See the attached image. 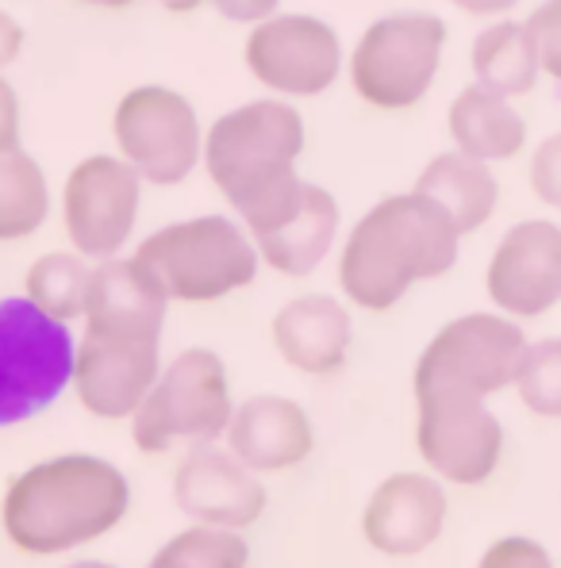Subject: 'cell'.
I'll list each match as a JSON object with an SVG mask.
<instances>
[{"label": "cell", "instance_id": "6da1fadb", "mask_svg": "<svg viewBox=\"0 0 561 568\" xmlns=\"http://www.w3.org/2000/svg\"><path fill=\"white\" fill-rule=\"evenodd\" d=\"M308 146V123L292 100L254 97L220 112L204 131V178L228 200L250 235L281 227L297 212L308 181L300 158Z\"/></svg>", "mask_w": 561, "mask_h": 568}, {"label": "cell", "instance_id": "7a4b0ae2", "mask_svg": "<svg viewBox=\"0 0 561 568\" xmlns=\"http://www.w3.org/2000/svg\"><path fill=\"white\" fill-rule=\"evenodd\" d=\"M462 254V231L423 192H389L365 207L334 250L339 296L384 315L423 281L447 277Z\"/></svg>", "mask_w": 561, "mask_h": 568}, {"label": "cell", "instance_id": "3957f363", "mask_svg": "<svg viewBox=\"0 0 561 568\" xmlns=\"http://www.w3.org/2000/svg\"><path fill=\"white\" fill-rule=\"evenodd\" d=\"M131 484L97 454H58L16 473L0 499L4 538L28 557H58L100 541L128 519Z\"/></svg>", "mask_w": 561, "mask_h": 568}, {"label": "cell", "instance_id": "277c9868", "mask_svg": "<svg viewBox=\"0 0 561 568\" xmlns=\"http://www.w3.org/2000/svg\"><path fill=\"white\" fill-rule=\"evenodd\" d=\"M131 257L158 281L170 304H220L234 292L250 288L262 270L254 235L239 215L204 212L154 227L136 242Z\"/></svg>", "mask_w": 561, "mask_h": 568}, {"label": "cell", "instance_id": "5b68a950", "mask_svg": "<svg viewBox=\"0 0 561 568\" xmlns=\"http://www.w3.org/2000/svg\"><path fill=\"white\" fill-rule=\"evenodd\" d=\"M447 43L450 28L442 16L420 12V8L384 12L365 23L354 47H347L342 81L370 112H415L439 81Z\"/></svg>", "mask_w": 561, "mask_h": 568}, {"label": "cell", "instance_id": "8992f818", "mask_svg": "<svg viewBox=\"0 0 561 568\" xmlns=\"http://www.w3.org/2000/svg\"><path fill=\"white\" fill-rule=\"evenodd\" d=\"M234 415L228 365L216 349L186 346L162 362L154 388L131 415V442L139 454H170L173 446L223 442Z\"/></svg>", "mask_w": 561, "mask_h": 568}, {"label": "cell", "instance_id": "52a82bcc", "mask_svg": "<svg viewBox=\"0 0 561 568\" xmlns=\"http://www.w3.org/2000/svg\"><path fill=\"white\" fill-rule=\"evenodd\" d=\"M531 338L504 312H465L442 323L420 349L412 396H477L492 399L512 388Z\"/></svg>", "mask_w": 561, "mask_h": 568}, {"label": "cell", "instance_id": "ba28073f", "mask_svg": "<svg viewBox=\"0 0 561 568\" xmlns=\"http://www.w3.org/2000/svg\"><path fill=\"white\" fill-rule=\"evenodd\" d=\"M204 131L197 104L162 81L131 85L108 120L112 150L147 181V189L186 185L204 162Z\"/></svg>", "mask_w": 561, "mask_h": 568}, {"label": "cell", "instance_id": "9c48e42d", "mask_svg": "<svg viewBox=\"0 0 561 568\" xmlns=\"http://www.w3.org/2000/svg\"><path fill=\"white\" fill-rule=\"evenodd\" d=\"M70 323L50 320L28 296H0V426L28 423L54 407L73 381Z\"/></svg>", "mask_w": 561, "mask_h": 568}, {"label": "cell", "instance_id": "30bf717a", "mask_svg": "<svg viewBox=\"0 0 561 568\" xmlns=\"http://www.w3.org/2000/svg\"><path fill=\"white\" fill-rule=\"evenodd\" d=\"M242 65L254 85L281 100H320L347 78V43L339 28L315 12H273L247 28Z\"/></svg>", "mask_w": 561, "mask_h": 568}, {"label": "cell", "instance_id": "8fae6325", "mask_svg": "<svg viewBox=\"0 0 561 568\" xmlns=\"http://www.w3.org/2000/svg\"><path fill=\"white\" fill-rule=\"evenodd\" d=\"M142 192L147 181L116 150L78 158L58 192L66 242L89 262L120 257L139 231Z\"/></svg>", "mask_w": 561, "mask_h": 568}, {"label": "cell", "instance_id": "7c38bea8", "mask_svg": "<svg viewBox=\"0 0 561 568\" xmlns=\"http://www.w3.org/2000/svg\"><path fill=\"white\" fill-rule=\"evenodd\" d=\"M415 449L427 473L442 484L477 488L500 469L504 423L477 396H420L415 399Z\"/></svg>", "mask_w": 561, "mask_h": 568}, {"label": "cell", "instance_id": "4fadbf2b", "mask_svg": "<svg viewBox=\"0 0 561 568\" xmlns=\"http://www.w3.org/2000/svg\"><path fill=\"white\" fill-rule=\"evenodd\" d=\"M492 307L512 320H542L561 307V223L519 220L497 239L484 265Z\"/></svg>", "mask_w": 561, "mask_h": 568}, {"label": "cell", "instance_id": "5bb4252c", "mask_svg": "<svg viewBox=\"0 0 561 568\" xmlns=\"http://www.w3.org/2000/svg\"><path fill=\"white\" fill-rule=\"evenodd\" d=\"M162 373V338H123L86 331L73 354L70 392L93 419L131 423Z\"/></svg>", "mask_w": 561, "mask_h": 568}, {"label": "cell", "instance_id": "9a60e30c", "mask_svg": "<svg viewBox=\"0 0 561 568\" xmlns=\"http://www.w3.org/2000/svg\"><path fill=\"white\" fill-rule=\"evenodd\" d=\"M173 507L186 519L220 530H250L266 515V484L223 442L189 446L173 469Z\"/></svg>", "mask_w": 561, "mask_h": 568}, {"label": "cell", "instance_id": "2e32d148", "mask_svg": "<svg viewBox=\"0 0 561 568\" xmlns=\"http://www.w3.org/2000/svg\"><path fill=\"white\" fill-rule=\"evenodd\" d=\"M450 519L447 484L434 473H389L362 507V538L381 557H420L442 538Z\"/></svg>", "mask_w": 561, "mask_h": 568}, {"label": "cell", "instance_id": "e0dca14e", "mask_svg": "<svg viewBox=\"0 0 561 568\" xmlns=\"http://www.w3.org/2000/svg\"><path fill=\"white\" fill-rule=\"evenodd\" d=\"M270 342L281 362L300 377H334L347 369L354 346V315L342 296L300 292L273 312Z\"/></svg>", "mask_w": 561, "mask_h": 568}, {"label": "cell", "instance_id": "ac0fdd59", "mask_svg": "<svg viewBox=\"0 0 561 568\" xmlns=\"http://www.w3.org/2000/svg\"><path fill=\"white\" fill-rule=\"evenodd\" d=\"M223 446L258 476L289 473L315 454V423L297 399L258 392L234 404Z\"/></svg>", "mask_w": 561, "mask_h": 568}, {"label": "cell", "instance_id": "d6986e66", "mask_svg": "<svg viewBox=\"0 0 561 568\" xmlns=\"http://www.w3.org/2000/svg\"><path fill=\"white\" fill-rule=\"evenodd\" d=\"M170 296L131 254L97 262L86 304V331L123 338H162Z\"/></svg>", "mask_w": 561, "mask_h": 568}, {"label": "cell", "instance_id": "ffe728a7", "mask_svg": "<svg viewBox=\"0 0 561 568\" xmlns=\"http://www.w3.org/2000/svg\"><path fill=\"white\" fill-rule=\"evenodd\" d=\"M342 242V207L331 189L308 181L297 212L281 227L254 239L262 265L289 281H304L320 270Z\"/></svg>", "mask_w": 561, "mask_h": 568}, {"label": "cell", "instance_id": "44dd1931", "mask_svg": "<svg viewBox=\"0 0 561 568\" xmlns=\"http://www.w3.org/2000/svg\"><path fill=\"white\" fill-rule=\"evenodd\" d=\"M447 135L450 146L462 150L469 158H481V162H512L527 150V120L523 112L508 97L492 93V89L469 85L450 100L447 108Z\"/></svg>", "mask_w": 561, "mask_h": 568}, {"label": "cell", "instance_id": "7402d4cb", "mask_svg": "<svg viewBox=\"0 0 561 568\" xmlns=\"http://www.w3.org/2000/svg\"><path fill=\"white\" fill-rule=\"evenodd\" d=\"M412 189L423 192L427 200H434L454 220L462 239L489 227V220L500 207V181L492 173V165L481 162V158H469L454 146L434 154L420 170Z\"/></svg>", "mask_w": 561, "mask_h": 568}, {"label": "cell", "instance_id": "603a6c76", "mask_svg": "<svg viewBox=\"0 0 561 568\" xmlns=\"http://www.w3.org/2000/svg\"><path fill=\"white\" fill-rule=\"evenodd\" d=\"M469 70L473 81L492 93L515 100L527 97L542 78L539 43L527 20H489V28L477 31L473 47H469Z\"/></svg>", "mask_w": 561, "mask_h": 568}, {"label": "cell", "instance_id": "cb8c5ba5", "mask_svg": "<svg viewBox=\"0 0 561 568\" xmlns=\"http://www.w3.org/2000/svg\"><path fill=\"white\" fill-rule=\"evenodd\" d=\"M54 192L36 154L23 146L0 154V246L28 242L47 227Z\"/></svg>", "mask_w": 561, "mask_h": 568}, {"label": "cell", "instance_id": "d4e9b609", "mask_svg": "<svg viewBox=\"0 0 561 568\" xmlns=\"http://www.w3.org/2000/svg\"><path fill=\"white\" fill-rule=\"evenodd\" d=\"M97 262L78 254L73 246L43 250L23 273V296L58 323H81L89 304V284H93Z\"/></svg>", "mask_w": 561, "mask_h": 568}, {"label": "cell", "instance_id": "484cf974", "mask_svg": "<svg viewBox=\"0 0 561 568\" xmlns=\"http://www.w3.org/2000/svg\"><path fill=\"white\" fill-rule=\"evenodd\" d=\"M250 546L239 530L192 523L189 530L173 534L147 568H247Z\"/></svg>", "mask_w": 561, "mask_h": 568}, {"label": "cell", "instance_id": "4316f807", "mask_svg": "<svg viewBox=\"0 0 561 568\" xmlns=\"http://www.w3.org/2000/svg\"><path fill=\"white\" fill-rule=\"evenodd\" d=\"M512 388L531 415L561 419V338H542L527 346Z\"/></svg>", "mask_w": 561, "mask_h": 568}, {"label": "cell", "instance_id": "83f0119b", "mask_svg": "<svg viewBox=\"0 0 561 568\" xmlns=\"http://www.w3.org/2000/svg\"><path fill=\"white\" fill-rule=\"evenodd\" d=\"M527 185H531L539 204H547L550 212H561V131L534 146L531 165H527Z\"/></svg>", "mask_w": 561, "mask_h": 568}, {"label": "cell", "instance_id": "f1b7e54d", "mask_svg": "<svg viewBox=\"0 0 561 568\" xmlns=\"http://www.w3.org/2000/svg\"><path fill=\"white\" fill-rule=\"evenodd\" d=\"M477 568H558V565L542 541L523 538V534H508V538H497L484 549Z\"/></svg>", "mask_w": 561, "mask_h": 568}, {"label": "cell", "instance_id": "f546056e", "mask_svg": "<svg viewBox=\"0 0 561 568\" xmlns=\"http://www.w3.org/2000/svg\"><path fill=\"white\" fill-rule=\"evenodd\" d=\"M534 31V43H539V62L542 78L561 81V0H542L531 16H527Z\"/></svg>", "mask_w": 561, "mask_h": 568}, {"label": "cell", "instance_id": "4dcf8cb0", "mask_svg": "<svg viewBox=\"0 0 561 568\" xmlns=\"http://www.w3.org/2000/svg\"><path fill=\"white\" fill-rule=\"evenodd\" d=\"M23 146V100L12 81L0 73V154Z\"/></svg>", "mask_w": 561, "mask_h": 568}, {"label": "cell", "instance_id": "1f68e13d", "mask_svg": "<svg viewBox=\"0 0 561 568\" xmlns=\"http://www.w3.org/2000/svg\"><path fill=\"white\" fill-rule=\"evenodd\" d=\"M208 8L234 28H254L273 12H281V0H208Z\"/></svg>", "mask_w": 561, "mask_h": 568}, {"label": "cell", "instance_id": "d6a6232c", "mask_svg": "<svg viewBox=\"0 0 561 568\" xmlns=\"http://www.w3.org/2000/svg\"><path fill=\"white\" fill-rule=\"evenodd\" d=\"M23 47H28V28L8 8H0V73L20 62Z\"/></svg>", "mask_w": 561, "mask_h": 568}, {"label": "cell", "instance_id": "836d02e7", "mask_svg": "<svg viewBox=\"0 0 561 568\" xmlns=\"http://www.w3.org/2000/svg\"><path fill=\"white\" fill-rule=\"evenodd\" d=\"M450 4L465 16H477V20H500V16L515 12L519 0H450Z\"/></svg>", "mask_w": 561, "mask_h": 568}, {"label": "cell", "instance_id": "e575fe53", "mask_svg": "<svg viewBox=\"0 0 561 568\" xmlns=\"http://www.w3.org/2000/svg\"><path fill=\"white\" fill-rule=\"evenodd\" d=\"M158 8L170 16H197L200 8H208V0H158Z\"/></svg>", "mask_w": 561, "mask_h": 568}, {"label": "cell", "instance_id": "d590c367", "mask_svg": "<svg viewBox=\"0 0 561 568\" xmlns=\"http://www.w3.org/2000/svg\"><path fill=\"white\" fill-rule=\"evenodd\" d=\"M78 4H89V8H104V12H123V8H136L139 0H78Z\"/></svg>", "mask_w": 561, "mask_h": 568}, {"label": "cell", "instance_id": "8d00e7d4", "mask_svg": "<svg viewBox=\"0 0 561 568\" xmlns=\"http://www.w3.org/2000/svg\"><path fill=\"white\" fill-rule=\"evenodd\" d=\"M66 568H116V565H104V561H78V565H66Z\"/></svg>", "mask_w": 561, "mask_h": 568}]
</instances>
